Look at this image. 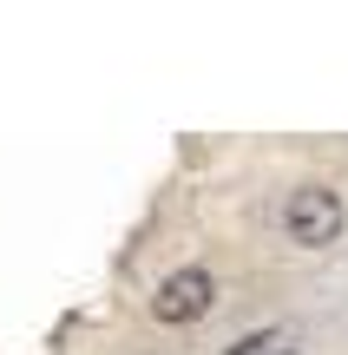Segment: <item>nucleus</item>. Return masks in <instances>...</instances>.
Returning a JSON list of instances; mask_svg holds the SVG:
<instances>
[{
	"mask_svg": "<svg viewBox=\"0 0 348 355\" xmlns=\"http://www.w3.org/2000/svg\"><path fill=\"white\" fill-rule=\"evenodd\" d=\"M342 224H348L342 191H329V184H296V191H289V204H283L289 243H302V250H329V243L342 237Z\"/></svg>",
	"mask_w": 348,
	"mask_h": 355,
	"instance_id": "f257e3e1",
	"label": "nucleus"
},
{
	"mask_svg": "<svg viewBox=\"0 0 348 355\" xmlns=\"http://www.w3.org/2000/svg\"><path fill=\"white\" fill-rule=\"evenodd\" d=\"M263 355H302V349H263Z\"/></svg>",
	"mask_w": 348,
	"mask_h": 355,
	"instance_id": "7ed1b4c3",
	"label": "nucleus"
},
{
	"mask_svg": "<svg viewBox=\"0 0 348 355\" xmlns=\"http://www.w3.org/2000/svg\"><path fill=\"white\" fill-rule=\"evenodd\" d=\"M210 303H217V277L191 263V270H171V277L158 283V296H152V316L165 322V329H184V322L210 316Z\"/></svg>",
	"mask_w": 348,
	"mask_h": 355,
	"instance_id": "f03ea898",
	"label": "nucleus"
}]
</instances>
